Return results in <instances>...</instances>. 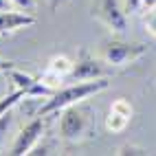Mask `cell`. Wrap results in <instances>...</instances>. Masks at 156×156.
Returning a JSON list of instances; mask_svg holds the SVG:
<instances>
[{
	"mask_svg": "<svg viewBox=\"0 0 156 156\" xmlns=\"http://www.w3.org/2000/svg\"><path fill=\"white\" fill-rule=\"evenodd\" d=\"M110 88V79L108 77H97V79H86V81H77L75 86H68V88H62V90H55L53 95L46 99V103L37 110V114H46L51 112H62L68 106H75V103H81L84 99L97 95V92Z\"/></svg>",
	"mask_w": 156,
	"mask_h": 156,
	"instance_id": "obj_1",
	"label": "cell"
},
{
	"mask_svg": "<svg viewBox=\"0 0 156 156\" xmlns=\"http://www.w3.org/2000/svg\"><path fill=\"white\" fill-rule=\"evenodd\" d=\"M145 51H147V46L141 42H126V40H119V37H110L101 42L99 55L110 66H128L132 62L141 59L145 55Z\"/></svg>",
	"mask_w": 156,
	"mask_h": 156,
	"instance_id": "obj_2",
	"label": "cell"
},
{
	"mask_svg": "<svg viewBox=\"0 0 156 156\" xmlns=\"http://www.w3.org/2000/svg\"><path fill=\"white\" fill-rule=\"evenodd\" d=\"M90 110L88 108H81L79 103L75 106H68L62 110V117H59V134L64 141H81L90 132Z\"/></svg>",
	"mask_w": 156,
	"mask_h": 156,
	"instance_id": "obj_3",
	"label": "cell"
},
{
	"mask_svg": "<svg viewBox=\"0 0 156 156\" xmlns=\"http://www.w3.org/2000/svg\"><path fill=\"white\" fill-rule=\"evenodd\" d=\"M5 75L9 77V81L13 84L16 90H22V92H24V97H42V99H48V97L57 90L55 86H48L46 81H42V77L37 79V77H33V75H29V73L20 70L18 66L9 68Z\"/></svg>",
	"mask_w": 156,
	"mask_h": 156,
	"instance_id": "obj_4",
	"label": "cell"
},
{
	"mask_svg": "<svg viewBox=\"0 0 156 156\" xmlns=\"http://www.w3.org/2000/svg\"><path fill=\"white\" fill-rule=\"evenodd\" d=\"M92 16H97L114 33H126L128 29V13L119 5V0H95Z\"/></svg>",
	"mask_w": 156,
	"mask_h": 156,
	"instance_id": "obj_5",
	"label": "cell"
},
{
	"mask_svg": "<svg viewBox=\"0 0 156 156\" xmlns=\"http://www.w3.org/2000/svg\"><path fill=\"white\" fill-rule=\"evenodd\" d=\"M42 134H44V119H42V114H37L35 119H31L27 126L20 130V134L16 136V141L11 143V150H9V154H11V156L29 154V152L40 143Z\"/></svg>",
	"mask_w": 156,
	"mask_h": 156,
	"instance_id": "obj_6",
	"label": "cell"
},
{
	"mask_svg": "<svg viewBox=\"0 0 156 156\" xmlns=\"http://www.w3.org/2000/svg\"><path fill=\"white\" fill-rule=\"evenodd\" d=\"M97 77H106V75H103L101 62L92 57L88 48H81L77 59L73 62V70H70L68 79H73V81H86V79H97Z\"/></svg>",
	"mask_w": 156,
	"mask_h": 156,
	"instance_id": "obj_7",
	"label": "cell"
},
{
	"mask_svg": "<svg viewBox=\"0 0 156 156\" xmlns=\"http://www.w3.org/2000/svg\"><path fill=\"white\" fill-rule=\"evenodd\" d=\"M35 24V16L29 11H16V9H2L0 11V35L7 33H16L20 29L33 27Z\"/></svg>",
	"mask_w": 156,
	"mask_h": 156,
	"instance_id": "obj_8",
	"label": "cell"
},
{
	"mask_svg": "<svg viewBox=\"0 0 156 156\" xmlns=\"http://www.w3.org/2000/svg\"><path fill=\"white\" fill-rule=\"evenodd\" d=\"M70 70H73V62L66 55H55L48 62L46 70L42 73V81H46L48 86H55V81L66 79L70 75Z\"/></svg>",
	"mask_w": 156,
	"mask_h": 156,
	"instance_id": "obj_9",
	"label": "cell"
},
{
	"mask_svg": "<svg viewBox=\"0 0 156 156\" xmlns=\"http://www.w3.org/2000/svg\"><path fill=\"white\" fill-rule=\"evenodd\" d=\"M128 123H130V119H128V117H123V114L114 112V110H108V117H106V128H108L110 132H123Z\"/></svg>",
	"mask_w": 156,
	"mask_h": 156,
	"instance_id": "obj_10",
	"label": "cell"
},
{
	"mask_svg": "<svg viewBox=\"0 0 156 156\" xmlns=\"http://www.w3.org/2000/svg\"><path fill=\"white\" fill-rule=\"evenodd\" d=\"M20 99H24V92H22V90H13L11 95H7V97L0 99V117H2L5 112H9L13 106H18Z\"/></svg>",
	"mask_w": 156,
	"mask_h": 156,
	"instance_id": "obj_11",
	"label": "cell"
},
{
	"mask_svg": "<svg viewBox=\"0 0 156 156\" xmlns=\"http://www.w3.org/2000/svg\"><path fill=\"white\" fill-rule=\"evenodd\" d=\"M110 110H114V112H119V114H123V117H128V119H132V112H134V108H132V103H130L128 99H117V101H112V106H110Z\"/></svg>",
	"mask_w": 156,
	"mask_h": 156,
	"instance_id": "obj_12",
	"label": "cell"
},
{
	"mask_svg": "<svg viewBox=\"0 0 156 156\" xmlns=\"http://www.w3.org/2000/svg\"><path fill=\"white\" fill-rule=\"evenodd\" d=\"M143 22H145V29L150 31V35H154V37H156V7H152V9H145Z\"/></svg>",
	"mask_w": 156,
	"mask_h": 156,
	"instance_id": "obj_13",
	"label": "cell"
},
{
	"mask_svg": "<svg viewBox=\"0 0 156 156\" xmlns=\"http://www.w3.org/2000/svg\"><path fill=\"white\" fill-rule=\"evenodd\" d=\"M9 126H11V110L0 117V145H2V141H5V134H7Z\"/></svg>",
	"mask_w": 156,
	"mask_h": 156,
	"instance_id": "obj_14",
	"label": "cell"
},
{
	"mask_svg": "<svg viewBox=\"0 0 156 156\" xmlns=\"http://www.w3.org/2000/svg\"><path fill=\"white\" fill-rule=\"evenodd\" d=\"M117 154H119V156H126V154L136 156V154H147V152L141 150V147H134V145H121V147L117 150Z\"/></svg>",
	"mask_w": 156,
	"mask_h": 156,
	"instance_id": "obj_15",
	"label": "cell"
},
{
	"mask_svg": "<svg viewBox=\"0 0 156 156\" xmlns=\"http://www.w3.org/2000/svg\"><path fill=\"white\" fill-rule=\"evenodd\" d=\"M143 5H141V0H123V9H126V13H134V11H139Z\"/></svg>",
	"mask_w": 156,
	"mask_h": 156,
	"instance_id": "obj_16",
	"label": "cell"
},
{
	"mask_svg": "<svg viewBox=\"0 0 156 156\" xmlns=\"http://www.w3.org/2000/svg\"><path fill=\"white\" fill-rule=\"evenodd\" d=\"M11 5H16L20 11H33V0H11Z\"/></svg>",
	"mask_w": 156,
	"mask_h": 156,
	"instance_id": "obj_17",
	"label": "cell"
},
{
	"mask_svg": "<svg viewBox=\"0 0 156 156\" xmlns=\"http://www.w3.org/2000/svg\"><path fill=\"white\" fill-rule=\"evenodd\" d=\"M13 66H16V62H9L5 57H0V73H7L9 68H13Z\"/></svg>",
	"mask_w": 156,
	"mask_h": 156,
	"instance_id": "obj_18",
	"label": "cell"
},
{
	"mask_svg": "<svg viewBox=\"0 0 156 156\" xmlns=\"http://www.w3.org/2000/svg\"><path fill=\"white\" fill-rule=\"evenodd\" d=\"M141 5H143V9H152V7H156V0H141Z\"/></svg>",
	"mask_w": 156,
	"mask_h": 156,
	"instance_id": "obj_19",
	"label": "cell"
},
{
	"mask_svg": "<svg viewBox=\"0 0 156 156\" xmlns=\"http://www.w3.org/2000/svg\"><path fill=\"white\" fill-rule=\"evenodd\" d=\"M2 9H11V0H0V11Z\"/></svg>",
	"mask_w": 156,
	"mask_h": 156,
	"instance_id": "obj_20",
	"label": "cell"
}]
</instances>
